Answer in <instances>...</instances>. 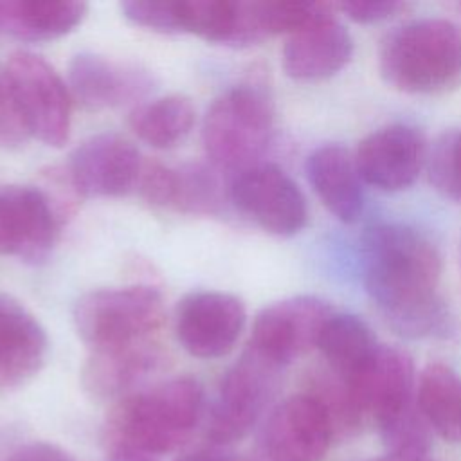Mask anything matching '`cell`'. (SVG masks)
<instances>
[{"label":"cell","instance_id":"9","mask_svg":"<svg viewBox=\"0 0 461 461\" xmlns=\"http://www.w3.org/2000/svg\"><path fill=\"white\" fill-rule=\"evenodd\" d=\"M333 308L313 295H297L263 308L252 326L249 346L279 369L310 348H317L319 335Z\"/></svg>","mask_w":461,"mask_h":461},{"label":"cell","instance_id":"12","mask_svg":"<svg viewBox=\"0 0 461 461\" xmlns=\"http://www.w3.org/2000/svg\"><path fill=\"white\" fill-rule=\"evenodd\" d=\"M333 438V416L313 394H294L267 418L261 443L270 461H321Z\"/></svg>","mask_w":461,"mask_h":461},{"label":"cell","instance_id":"11","mask_svg":"<svg viewBox=\"0 0 461 461\" xmlns=\"http://www.w3.org/2000/svg\"><path fill=\"white\" fill-rule=\"evenodd\" d=\"M247 321L240 297L220 290L187 294L176 306L175 333L196 358H220L238 342Z\"/></svg>","mask_w":461,"mask_h":461},{"label":"cell","instance_id":"34","mask_svg":"<svg viewBox=\"0 0 461 461\" xmlns=\"http://www.w3.org/2000/svg\"><path fill=\"white\" fill-rule=\"evenodd\" d=\"M5 254L14 256V240H13V230H11L5 205L0 198V256H5Z\"/></svg>","mask_w":461,"mask_h":461},{"label":"cell","instance_id":"5","mask_svg":"<svg viewBox=\"0 0 461 461\" xmlns=\"http://www.w3.org/2000/svg\"><path fill=\"white\" fill-rule=\"evenodd\" d=\"M274 131L270 94L256 83H241L221 92L209 106L202 140L218 167L245 169L258 164Z\"/></svg>","mask_w":461,"mask_h":461},{"label":"cell","instance_id":"31","mask_svg":"<svg viewBox=\"0 0 461 461\" xmlns=\"http://www.w3.org/2000/svg\"><path fill=\"white\" fill-rule=\"evenodd\" d=\"M339 7L357 23H378L405 11L407 4L396 0H355L344 2Z\"/></svg>","mask_w":461,"mask_h":461},{"label":"cell","instance_id":"23","mask_svg":"<svg viewBox=\"0 0 461 461\" xmlns=\"http://www.w3.org/2000/svg\"><path fill=\"white\" fill-rule=\"evenodd\" d=\"M418 409L441 438L461 441V376L452 367L430 364L421 371Z\"/></svg>","mask_w":461,"mask_h":461},{"label":"cell","instance_id":"37","mask_svg":"<svg viewBox=\"0 0 461 461\" xmlns=\"http://www.w3.org/2000/svg\"><path fill=\"white\" fill-rule=\"evenodd\" d=\"M459 258H461V243H459Z\"/></svg>","mask_w":461,"mask_h":461},{"label":"cell","instance_id":"17","mask_svg":"<svg viewBox=\"0 0 461 461\" xmlns=\"http://www.w3.org/2000/svg\"><path fill=\"white\" fill-rule=\"evenodd\" d=\"M351 54V34L328 13L286 38L283 68L295 81H321L344 68Z\"/></svg>","mask_w":461,"mask_h":461},{"label":"cell","instance_id":"20","mask_svg":"<svg viewBox=\"0 0 461 461\" xmlns=\"http://www.w3.org/2000/svg\"><path fill=\"white\" fill-rule=\"evenodd\" d=\"M158 360V340L119 349L92 351L83 366L81 382L85 391L94 398H115L153 371Z\"/></svg>","mask_w":461,"mask_h":461},{"label":"cell","instance_id":"24","mask_svg":"<svg viewBox=\"0 0 461 461\" xmlns=\"http://www.w3.org/2000/svg\"><path fill=\"white\" fill-rule=\"evenodd\" d=\"M317 348L340 378L355 375L378 348L369 326L353 313H331L326 321Z\"/></svg>","mask_w":461,"mask_h":461},{"label":"cell","instance_id":"10","mask_svg":"<svg viewBox=\"0 0 461 461\" xmlns=\"http://www.w3.org/2000/svg\"><path fill=\"white\" fill-rule=\"evenodd\" d=\"M355 418H371L378 429L412 407L414 369L411 357L382 346L349 378H342Z\"/></svg>","mask_w":461,"mask_h":461},{"label":"cell","instance_id":"21","mask_svg":"<svg viewBox=\"0 0 461 461\" xmlns=\"http://www.w3.org/2000/svg\"><path fill=\"white\" fill-rule=\"evenodd\" d=\"M86 11V4L72 0H5L0 2V31L22 41H52L74 31Z\"/></svg>","mask_w":461,"mask_h":461},{"label":"cell","instance_id":"33","mask_svg":"<svg viewBox=\"0 0 461 461\" xmlns=\"http://www.w3.org/2000/svg\"><path fill=\"white\" fill-rule=\"evenodd\" d=\"M176 461H243V459L234 456L232 452L223 450L221 447L212 445V448H200V450L184 454Z\"/></svg>","mask_w":461,"mask_h":461},{"label":"cell","instance_id":"26","mask_svg":"<svg viewBox=\"0 0 461 461\" xmlns=\"http://www.w3.org/2000/svg\"><path fill=\"white\" fill-rule=\"evenodd\" d=\"M391 457L400 461H423L429 452V434L421 414L409 407L405 412L380 427Z\"/></svg>","mask_w":461,"mask_h":461},{"label":"cell","instance_id":"4","mask_svg":"<svg viewBox=\"0 0 461 461\" xmlns=\"http://www.w3.org/2000/svg\"><path fill=\"white\" fill-rule=\"evenodd\" d=\"M74 326L92 351L153 342L166 319L162 294L148 285L99 288L74 304Z\"/></svg>","mask_w":461,"mask_h":461},{"label":"cell","instance_id":"15","mask_svg":"<svg viewBox=\"0 0 461 461\" xmlns=\"http://www.w3.org/2000/svg\"><path fill=\"white\" fill-rule=\"evenodd\" d=\"M153 86L151 74L133 63L115 61L99 52H77L68 63V90L83 108L101 112L144 97Z\"/></svg>","mask_w":461,"mask_h":461},{"label":"cell","instance_id":"18","mask_svg":"<svg viewBox=\"0 0 461 461\" xmlns=\"http://www.w3.org/2000/svg\"><path fill=\"white\" fill-rule=\"evenodd\" d=\"M0 198L9 216L14 256L32 265L45 261L58 236V218L49 196L32 185H7Z\"/></svg>","mask_w":461,"mask_h":461},{"label":"cell","instance_id":"6","mask_svg":"<svg viewBox=\"0 0 461 461\" xmlns=\"http://www.w3.org/2000/svg\"><path fill=\"white\" fill-rule=\"evenodd\" d=\"M281 369L247 348L223 375L209 407L205 436L214 447L245 438L267 409Z\"/></svg>","mask_w":461,"mask_h":461},{"label":"cell","instance_id":"14","mask_svg":"<svg viewBox=\"0 0 461 461\" xmlns=\"http://www.w3.org/2000/svg\"><path fill=\"white\" fill-rule=\"evenodd\" d=\"M423 133L405 122L387 124L369 133L357 149L360 178L380 191H402L420 175L425 155Z\"/></svg>","mask_w":461,"mask_h":461},{"label":"cell","instance_id":"8","mask_svg":"<svg viewBox=\"0 0 461 461\" xmlns=\"http://www.w3.org/2000/svg\"><path fill=\"white\" fill-rule=\"evenodd\" d=\"M229 194L245 216L270 234L294 236L308 221L303 191L276 164H254L238 171Z\"/></svg>","mask_w":461,"mask_h":461},{"label":"cell","instance_id":"2","mask_svg":"<svg viewBox=\"0 0 461 461\" xmlns=\"http://www.w3.org/2000/svg\"><path fill=\"white\" fill-rule=\"evenodd\" d=\"M202 414L200 382L176 376L119 402L108 418V438L117 450L153 457L178 448Z\"/></svg>","mask_w":461,"mask_h":461},{"label":"cell","instance_id":"29","mask_svg":"<svg viewBox=\"0 0 461 461\" xmlns=\"http://www.w3.org/2000/svg\"><path fill=\"white\" fill-rule=\"evenodd\" d=\"M121 13L137 27L162 34L180 32L178 0H128L121 4Z\"/></svg>","mask_w":461,"mask_h":461},{"label":"cell","instance_id":"32","mask_svg":"<svg viewBox=\"0 0 461 461\" xmlns=\"http://www.w3.org/2000/svg\"><path fill=\"white\" fill-rule=\"evenodd\" d=\"M9 461H74L63 448L50 443H29L20 447Z\"/></svg>","mask_w":461,"mask_h":461},{"label":"cell","instance_id":"1","mask_svg":"<svg viewBox=\"0 0 461 461\" xmlns=\"http://www.w3.org/2000/svg\"><path fill=\"white\" fill-rule=\"evenodd\" d=\"M362 283L387 324L407 339L447 335L450 313L438 281L436 245L405 223H375L360 238Z\"/></svg>","mask_w":461,"mask_h":461},{"label":"cell","instance_id":"16","mask_svg":"<svg viewBox=\"0 0 461 461\" xmlns=\"http://www.w3.org/2000/svg\"><path fill=\"white\" fill-rule=\"evenodd\" d=\"M47 355L49 337L40 321L23 304L0 294V391L31 382Z\"/></svg>","mask_w":461,"mask_h":461},{"label":"cell","instance_id":"27","mask_svg":"<svg viewBox=\"0 0 461 461\" xmlns=\"http://www.w3.org/2000/svg\"><path fill=\"white\" fill-rule=\"evenodd\" d=\"M432 185L445 196L461 202V130L441 135L427 158Z\"/></svg>","mask_w":461,"mask_h":461},{"label":"cell","instance_id":"22","mask_svg":"<svg viewBox=\"0 0 461 461\" xmlns=\"http://www.w3.org/2000/svg\"><path fill=\"white\" fill-rule=\"evenodd\" d=\"M194 106L182 94H169L140 103L130 113V128L142 142L157 149H169L180 144L193 130Z\"/></svg>","mask_w":461,"mask_h":461},{"label":"cell","instance_id":"7","mask_svg":"<svg viewBox=\"0 0 461 461\" xmlns=\"http://www.w3.org/2000/svg\"><path fill=\"white\" fill-rule=\"evenodd\" d=\"M22 106L31 137L61 148L70 135L72 95L68 85L41 56L18 50L5 65Z\"/></svg>","mask_w":461,"mask_h":461},{"label":"cell","instance_id":"25","mask_svg":"<svg viewBox=\"0 0 461 461\" xmlns=\"http://www.w3.org/2000/svg\"><path fill=\"white\" fill-rule=\"evenodd\" d=\"M221 193L216 175L202 164L175 167L171 209L189 214H211L220 207Z\"/></svg>","mask_w":461,"mask_h":461},{"label":"cell","instance_id":"19","mask_svg":"<svg viewBox=\"0 0 461 461\" xmlns=\"http://www.w3.org/2000/svg\"><path fill=\"white\" fill-rule=\"evenodd\" d=\"M306 176L322 205L340 221L355 223L364 211V191L355 158L339 144L313 149L306 158Z\"/></svg>","mask_w":461,"mask_h":461},{"label":"cell","instance_id":"13","mask_svg":"<svg viewBox=\"0 0 461 461\" xmlns=\"http://www.w3.org/2000/svg\"><path fill=\"white\" fill-rule=\"evenodd\" d=\"M144 160L122 135L99 133L70 155L67 173L72 189L88 198H115L137 191Z\"/></svg>","mask_w":461,"mask_h":461},{"label":"cell","instance_id":"30","mask_svg":"<svg viewBox=\"0 0 461 461\" xmlns=\"http://www.w3.org/2000/svg\"><path fill=\"white\" fill-rule=\"evenodd\" d=\"M137 191L146 202L153 205L171 207L175 191V167H167L160 162H144Z\"/></svg>","mask_w":461,"mask_h":461},{"label":"cell","instance_id":"3","mask_svg":"<svg viewBox=\"0 0 461 461\" xmlns=\"http://www.w3.org/2000/svg\"><path fill=\"white\" fill-rule=\"evenodd\" d=\"M387 85L405 94H441L461 85V29L443 18H421L391 31L378 52Z\"/></svg>","mask_w":461,"mask_h":461},{"label":"cell","instance_id":"28","mask_svg":"<svg viewBox=\"0 0 461 461\" xmlns=\"http://www.w3.org/2000/svg\"><path fill=\"white\" fill-rule=\"evenodd\" d=\"M31 137L7 67L0 65V148L14 149Z\"/></svg>","mask_w":461,"mask_h":461},{"label":"cell","instance_id":"35","mask_svg":"<svg viewBox=\"0 0 461 461\" xmlns=\"http://www.w3.org/2000/svg\"><path fill=\"white\" fill-rule=\"evenodd\" d=\"M108 461H155L151 456L130 452V450H117Z\"/></svg>","mask_w":461,"mask_h":461},{"label":"cell","instance_id":"36","mask_svg":"<svg viewBox=\"0 0 461 461\" xmlns=\"http://www.w3.org/2000/svg\"><path fill=\"white\" fill-rule=\"evenodd\" d=\"M457 9H459V11H461V2H459V4H457Z\"/></svg>","mask_w":461,"mask_h":461}]
</instances>
